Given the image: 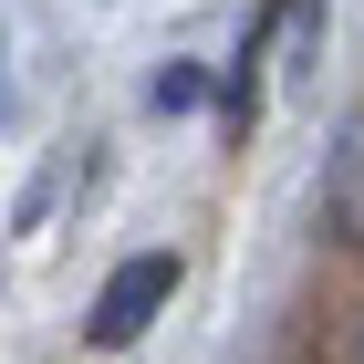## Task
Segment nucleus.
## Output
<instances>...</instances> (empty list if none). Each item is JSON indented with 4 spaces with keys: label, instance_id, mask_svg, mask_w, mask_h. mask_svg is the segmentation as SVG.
<instances>
[{
    "label": "nucleus",
    "instance_id": "f03ea898",
    "mask_svg": "<svg viewBox=\"0 0 364 364\" xmlns=\"http://www.w3.org/2000/svg\"><path fill=\"white\" fill-rule=\"evenodd\" d=\"M323 229H333L343 250H364V105L343 114L333 156H323Z\"/></svg>",
    "mask_w": 364,
    "mask_h": 364
},
{
    "label": "nucleus",
    "instance_id": "20e7f679",
    "mask_svg": "<svg viewBox=\"0 0 364 364\" xmlns=\"http://www.w3.org/2000/svg\"><path fill=\"white\" fill-rule=\"evenodd\" d=\"M354 364H364V333H354Z\"/></svg>",
    "mask_w": 364,
    "mask_h": 364
},
{
    "label": "nucleus",
    "instance_id": "f257e3e1",
    "mask_svg": "<svg viewBox=\"0 0 364 364\" xmlns=\"http://www.w3.org/2000/svg\"><path fill=\"white\" fill-rule=\"evenodd\" d=\"M167 291H177V250H136V260H114V281L94 291V323H84V333L105 343V354H125V343L156 323V302H167Z\"/></svg>",
    "mask_w": 364,
    "mask_h": 364
},
{
    "label": "nucleus",
    "instance_id": "7ed1b4c3",
    "mask_svg": "<svg viewBox=\"0 0 364 364\" xmlns=\"http://www.w3.org/2000/svg\"><path fill=\"white\" fill-rule=\"evenodd\" d=\"M198 94H208V84H198L188 63H177V73H156V84H146V105H156V114H188V105H198Z\"/></svg>",
    "mask_w": 364,
    "mask_h": 364
}]
</instances>
